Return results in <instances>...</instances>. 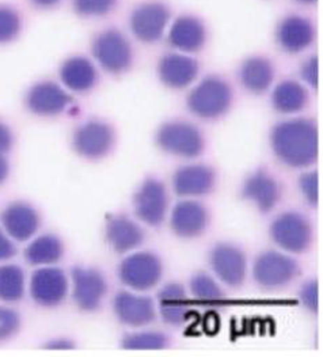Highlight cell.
<instances>
[{"label":"cell","instance_id":"obj_37","mask_svg":"<svg viewBox=\"0 0 323 357\" xmlns=\"http://www.w3.org/2000/svg\"><path fill=\"white\" fill-rule=\"evenodd\" d=\"M300 75L301 79L313 89H315L318 86V59L317 57H311L308 59L300 70Z\"/></svg>","mask_w":323,"mask_h":357},{"label":"cell","instance_id":"obj_29","mask_svg":"<svg viewBox=\"0 0 323 357\" xmlns=\"http://www.w3.org/2000/svg\"><path fill=\"white\" fill-rule=\"evenodd\" d=\"M25 294V275L17 265L0 266V301L18 302Z\"/></svg>","mask_w":323,"mask_h":357},{"label":"cell","instance_id":"obj_30","mask_svg":"<svg viewBox=\"0 0 323 357\" xmlns=\"http://www.w3.org/2000/svg\"><path fill=\"white\" fill-rule=\"evenodd\" d=\"M190 291L197 302L205 305H220L225 299L223 289L206 273H196L192 278Z\"/></svg>","mask_w":323,"mask_h":357},{"label":"cell","instance_id":"obj_32","mask_svg":"<svg viewBox=\"0 0 323 357\" xmlns=\"http://www.w3.org/2000/svg\"><path fill=\"white\" fill-rule=\"evenodd\" d=\"M21 30L22 18L20 13L8 4H0V44L15 41Z\"/></svg>","mask_w":323,"mask_h":357},{"label":"cell","instance_id":"obj_4","mask_svg":"<svg viewBox=\"0 0 323 357\" xmlns=\"http://www.w3.org/2000/svg\"><path fill=\"white\" fill-rule=\"evenodd\" d=\"M156 144L166 153L196 158L205 149V139L199 128L192 123L173 120L162 124L156 132Z\"/></svg>","mask_w":323,"mask_h":357},{"label":"cell","instance_id":"obj_8","mask_svg":"<svg viewBox=\"0 0 323 357\" xmlns=\"http://www.w3.org/2000/svg\"><path fill=\"white\" fill-rule=\"evenodd\" d=\"M116 143L114 128L102 120H90L76 128L73 136L75 153L86 159H102Z\"/></svg>","mask_w":323,"mask_h":357},{"label":"cell","instance_id":"obj_26","mask_svg":"<svg viewBox=\"0 0 323 357\" xmlns=\"http://www.w3.org/2000/svg\"><path fill=\"white\" fill-rule=\"evenodd\" d=\"M239 80L253 94L265 93L273 83L274 67L265 56L248 57L239 70Z\"/></svg>","mask_w":323,"mask_h":357},{"label":"cell","instance_id":"obj_19","mask_svg":"<svg viewBox=\"0 0 323 357\" xmlns=\"http://www.w3.org/2000/svg\"><path fill=\"white\" fill-rule=\"evenodd\" d=\"M209 223V213L204 205L195 200H185L175 205L170 226L175 235L190 239L200 236L206 230Z\"/></svg>","mask_w":323,"mask_h":357},{"label":"cell","instance_id":"obj_7","mask_svg":"<svg viewBox=\"0 0 323 357\" xmlns=\"http://www.w3.org/2000/svg\"><path fill=\"white\" fill-rule=\"evenodd\" d=\"M271 236L280 249L298 255L310 248L313 230L306 216L299 212H285L272 223Z\"/></svg>","mask_w":323,"mask_h":357},{"label":"cell","instance_id":"obj_2","mask_svg":"<svg viewBox=\"0 0 323 357\" xmlns=\"http://www.w3.org/2000/svg\"><path fill=\"white\" fill-rule=\"evenodd\" d=\"M234 100L231 86L223 77H204L188 97L189 110L204 120H216L230 110Z\"/></svg>","mask_w":323,"mask_h":357},{"label":"cell","instance_id":"obj_20","mask_svg":"<svg viewBox=\"0 0 323 357\" xmlns=\"http://www.w3.org/2000/svg\"><path fill=\"white\" fill-rule=\"evenodd\" d=\"M278 45L288 53H298L307 50L314 38L315 29L310 20L300 15L285 17L276 30Z\"/></svg>","mask_w":323,"mask_h":357},{"label":"cell","instance_id":"obj_33","mask_svg":"<svg viewBox=\"0 0 323 357\" xmlns=\"http://www.w3.org/2000/svg\"><path fill=\"white\" fill-rule=\"evenodd\" d=\"M117 0H73V8L80 17H103L114 10Z\"/></svg>","mask_w":323,"mask_h":357},{"label":"cell","instance_id":"obj_34","mask_svg":"<svg viewBox=\"0 0 323 357\" xmlns=\"http://www.w3.org/2000/svg\"><path fill=\"white\" fill-rule=\"evenodd\" d=\"M21 326L20 315L8 308L0 306V341L11 338L15 333L18 332Z\"/></svg>","mask_w":323,"mask_h":357},{"label":"cell","instance_id":"obj_16","mask_svg":"<svg viewBox=\"0 0 323 357\" xmlns=\"http://www.w3.org/2000/svg\"><path fill=\"white\" fill-rule=\"evenodd\" d=\"M113 308L116 317L128 326L140 328L156 319L153 301L144 295H136L128 291L119 292L114 296Z\"/></svg>","mask_w":323,"mask_h":357},{"label":"cell","instance_id":"obj_12","mask_svg":"<svg viewBox=\"0 0 323 357\" xmlns=\"http://www.w3.org/2000/svg\"><path fill=\"white\" fill-rule=\"evenodd\" d=\"M26 107L36 116L53 117L61 114L71 103L73 97L53 82H38L30 87L25 98Z\"/></svg>","mask_w":323,"mask_h":357},{"label":"cell","instance_id":"obj_15","mask_svg":"<svg viewBox=\"0 0 323 357\" xmlns=\"http://www.w3.org/2000/svg\"><path fill=\"white\" fill-rule=\"evenodd\" d=\"M197 60L182 53H167L158 63V77L170 89H185L199 75Z\"/></svg>","mask_w":323,"mask_h":357},{"label":"cell","instance_id":"obj_3","mask_svg":"<svg viewBox=\"0 0 323 357\" xmlns=\"http://www.w3.org/2000/svg\"><path fill=\"white\" fill-rule=\"evenodd\" d=\"M91 52L100 67L114 75L124 74L133 64V47L124 33L117 29L98 33L93 40Z\"/></svg>","mask_w":323,"mask_h":357},{"label":"cell","instance_id":"obj_17","mask_svg":"<svg viewBox=\"0 0 323 357\" xmlns=\"http://www.w3.org/2000/svg\"><path fill=\"white\" fill-rule=\"evenodd\" d=\"M216 183V173L206 165H186L175 172L173 188L182 197H199L212 192Z\"/></svg>","mask_w":323,"mask_h":357},{"label":"cell","instance_id":"obj_42","mask_svg":"<svg viewBox=\"0 0 323 357\" xmlns=\"http://www.w3.org/2000/svg\"><path fill=\"white\" fill-rule=\"evenodd\" d=\"M8 176V160L4 153H0V183H3Z\"/></svg>","mask_w":323,"mask_h":357},{"label":"cell","instance_id":"obj_11","mask_svg":"<svg viewBox=\"0 0 323 357\" xmlns=\"http://www.w3.org/2000/svg\"><path fill=\"white\" fill-rule=\"evenodd\" d=\"M209 264L218 279L230 287H239L248 275V258L232 243H218L209 255Z\"/></svg>","mask_w":323,"mask_h":357},{"label":"cell","instance_id":"obj_18","mask_svg":"<svg viewBox=\"0 0 323 357\" xmlns=\"http://www.w3.org/2000/svg\"><path fill=\"white\" fill-rule=\"evenodd\" d=\"M241 195L245 200H249L255 205L261 212L268 213L278 203L281 188L271 173L261 169L251 173L245 179Z\"/></svg>","mask_w":323,"mask_h":357},{"label":"cell","instance_id":"obj_35","mask_svg":"<svg viewBox=\"0 0 323 357\" xmlns=\"http://www.w3.org/2000/svg\"><path fill=\"white\" fill-rule=\"evenodd\" d=\"M299 188H300L301 195L310 204H318V199H320L318 174L315 172L301 174L299 178Z\"/></svg>","mask_w":323,"mask_h":357},{"label":"cell","instance_id":"obj_22","mask_svg":"<svg viewBox=\"0 0 323 357\" xmlns=\"http://www.w3.org/2000/svg\"><path fill=\"white\" fill-rule=\"evenodd\" d=\"M1 225L8 236L22 242L30 239L38 230L40 215L31 205L14 203L3 211Z\"/></svg>","mask_w":323,"mask_h":357},{"label":"cell","instance_id":"obj_28","mask_svg":"<svg viewBox=\"0 0 323 357\" xmlns=\"http://www.w3.org/2000/svg\"><path fill=\"white\" fill-rule=\"evenodd\" d=\"M64 253L61 241L54 235H41L33 241L25 252L26 261L30 265H52L57 262Z\"/></svg>","mask_w":323,"mask_h":357},{"label":"cell","instance_id":"obj_21","mask_svg":"<svg viewBox=\"0 0 323 357\" xmlns=\"http://www.w3.org/2000/svg\"><path fill=\"white\" fill-rule=\"evenodd\" d=\"M206 36V27L200 18L195 15H181L172 26L167 40L178 51L196 53L204 48Z\"/></svg>","mask_w":323,"mask_h":357},{"label":"cell","instance_id":"obj_14","mask_svg":"<svg viewBox=\"0 0 323 357\" xmlns=\"http://www.w3.org/2000/svg\"><path fill=\"white\" fill-rule=\"evenodd\" d=\"M71 276L75 303L83 311H96L107 291V284L103 275L93 268L75 266Z\"/></svg>","mask_w":323,"mask_h":357},{"label":"cell","instance_id":"obj_39","mask_svg":"<svg viewBox=\"0 0 323 357\" xmlns=\"http://www.w3.org/2000/svg\"><path fill=\"white\" fill-rule=\"evenodd\" d=\"M14 144L11 129L0 121V153H8Z\"/></svg>","mask_w":323,"mask_h":357},{"label":"cell","instance_id":"obj_40","mask_svg":"<svg viewBox=\"0 0 323 357\" xmlns=\"http://www.w3.org/2000/svg\"><path fill=\"white\" fill-rule=\"evenodd\" d=\"M74 348V342L67 340V338H57V340H52L47 344V349H59V351H64V349H73Z\"/></svg>","mask_w":323,"mask_h":357},{"label":"cell","instance_id":"obj_24","mask_svg":"<svg viewBox=\"0 0 323 357\" xmlns=\"http://www.w3.org/2000/svg\"><path fill=\"white\" fill-rule=\"evenodd\" d=\"M60 79L66 87L76 93L90 91L98 80L96 66L83 56H73L60 67Z\"/></svg>","mask_w":323,"mask_h":357},{"label":"cell","instance_id":"obj_36","mask_svg":"<svg viewBox=\"0 0 323 357\" xmlns=\"http://www.w3.org/2000/svg\"><path fill=\"white\" fill-rule=\"evenodd\" d=\"M300 301L310 311H318V284L317 281H308L303 284L300 289Z\"/></svg>","mask_w":323,"mask_h":357},{"label":"cell","instance_id":"obj_27","mask_svg":"<svg viewBox=\"0 0 323 357\" xmlns=\"http://www.w3.org/2000/svg\"><path fill=\"white\" fill-rule=\"evenodd\" d=\"M308 91L296 80H284L276 86L272 94L274 110L284 114L301 112L308 103Z\"/></svg>","mask_w":323,"mask_h":357},{"label":"cell","instance_id":"obj_6","mask_svg":"<svg viewBox=\"0 0 323 357\" xmlns=\"http://www.w3.org/2000/svg\"><path fill=\"white\" fill-rule=\"evenodd\" d=\"M298 262L281 252L268 250L257 257L253 266V276L264 288H281L298 278Z\"/></svg>","mask_w":323,"mask_h":357},{"label":"cell","instance_id":"obj_31","mask_svg":"<svg viewBox=\"0 0 323 357\" xmlns=\"http://www.w3.org/2000/svg\"><path fill=\"white\" fill-rule=\"evenodd\" d=\"M167 345L169 337L159 332L128 334L121 341V347L126 351H160Z\"/></svg>","mask_w":323,"mask_h":357},{"label":"cell","instance_id":"obj_5","mask_svg":"<svg viewBox=\"0 0 323 357\" xmlns=\"http://www.w3.org/2000/svg\"><path fill=\"white\" fill-rule=\"evenodd\" d=\"M160 258L151 252H136L128 255L119 266V278L128 288L139 292L152 289L162 279Z\"/></svg>","mask_w":323,"mask_h":357},{"label":"cell","instance_id":"obj_41","mask_svg":"<svg viewBox=\"0 0 323 357\" xmlns=\"http://www.w3.org/2000/svg\"><path fill=\"white\" fill-rule=\"evenodd\" d=\"M61 0H30V3L41 10H47V8H53L54 6H57Z\"/></svg>","mask_w":323,"mask_h":357},{"label":"cell","instance_id":"obj_1","mask_svg":"<svg viewBox=\"0 0 323 357\" xmlns=\"http://www.w3.org/2000/svg\"><path fill=\"white\" fill-rule=\"evenodd\" d=\"M271 146L284 165L296 169L311 166L318 158V128L308 119L281 121L272 129Z\"/></svg>","mask_w":323,"mask_h":357},{"label":"cell","instance_id":"obj_25","mask_svg":"<svg viewBox=\"0 0 323 357\" xmlns=\"http://www.w3.org/2000/svg\"><path fill=\"white\" fill-rule=\"evenodd\" d=\"M158 307L162 319L169 325H181L189 315V298L178 282L165 285L158 294Z\"/></svg>","mask_w":323,"mask_h":357},{"label":"cell","instance_id":"obj_23","mask_svg":"<svg viewBox=\"0 0 323 357\" xmlns=\"http://www.w3.org/2000/svg\"><path fill=\"white\" fill-rule=\"evenodd\" d=\"M144 238L143 229L124 215L113 216L106 225V239L116 253L124 255L137 249Z\"/></svg>","mask_w":323,"mask_h":357},{"label":"cell","instance_id":"obj_10","mask_svg":"<svg viewBox=\"0 0 323 357\" xmlns=\"http://www.w3.org/2000/svg\"><path fill=\"white\" fill-rule=\"evenodd\" d=\"M167 206V190L159 179H146L135 193V213L139 220L151 227H158L165 222Z\"/></svg>","mask_w":323,"mask_h":357},{"label":"cell","instance_id":"obj_38","mask_svg":"<svg viewBox=\"0 0 323 357\" xmlns=\"http://www.w3.org/2000/svg\"><path fill=\"white\" fill-rule=\"evenodd\" d=\"M17 255L15 245L10 241V238L0 229V262L7 261Z\"/></svg>","mask_w":323,"mask_h":357},{"label":"cell","instance_id":"obj_43","mask_svg":"<svg viewBox=\"0 0 323 357\" xmlns=\"http://www.w3.org/2000/svg\"><path fill=\"white\" fill-rule=\"evenodd\" d=\"M299 3H303V4H313V3H315L317 0H296Z\"/></svg>","mask_w":323,"mask_h":357},{"label":"cell","instance_id":"obj_13","mask_svg":"<svg viewBox=\"0 0 323 357\" xmlns=\"http://www.w3.org/2000/svg\"><path fill=\"white\" fill-rule=\"evenodd\" d=\"M68 294V280L61 269L45 266L34 272L30 280V295L41 306L60 305Z\"/></svg>","mask_w":323,"mask_h":357},{"label":"cell","instance_id":"obj_9","mask_svg":"<svg viewBox=\"0 0 323 357\" xmlns=\"http://www.w3.org/2000/svg\"><path fill=\"white\" fill-rule=\"evenodd\" d=\"M172 18L170 8L156 0L139 4L129 18L130 30L142 43H156L162 38Z\"/></svg>","mask_w":323,"mask_h":357}]
</instances>
